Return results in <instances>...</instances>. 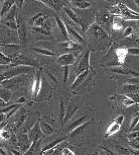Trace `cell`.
Wrapping results in <instances>:
<instances>
[{
    "label": "cell",
    "mask_w": 139,
    "mask_h": 155,
    "mask_svg": "<svg viewBox=\"0 0 139 155\" xmlns=\"http://www.w3.org/2000/svg\"><path fill=\"white\" fill-rule=\"evenodd\" d=\"M110 11H111V13H115L117 16H120L122 19H126V20L130 19V20H137V21H139V13L130 9V8H128L123 3L116 5L115 7L113 6Z\"/></svg>",
    "instance_id": "1"
},
{
    "label": "cell",
    "mask_w": 139,
    "mask_h": 155,
    "mask_svg": "<svg viewBox=\"0 0 139 155\" xmlns=\"http://www.w3.org/2000/svg\"><path fill=\"white\" fill-rule=\"evenodd\" d=\"M91 49L86 50L84 55L81 57V59L79 60V64L77 66V75L91 69V67H90V55H91Z\"/></svg>",
    "instance_id": "2"
},
{
    "label": "cell",
    "mask_w": 139,
    "mask_h": 155,
    "mask_svg": "<svg viewBox=\"0 0 139 155\" xmlns=\"http://www.w3.org/2000/svg\"><path fill=\"white\" fill-rule=\"evenodd\" d=\"M63 10L65 11L66 15L70 17V19L73 20L75 23H77L78 25H80V27L82 28L83 31H85L87 30L86 22L84 21V20L82 19V17L78 15V14L75 12L73 9H71V8H69V7H66V6H63Z\"/></svg>",
    "instance_id": "3"
},
{
    "label": "cell",
    "mask_w": 139,
    "mask_h": 155,
    "mask_svg": "<svg viewBox=\"0 0 139 155\" xmlns=\"http://www.w3.org/2000/svg\"><path fill=\"white\" fill-rule=\"evenodd\" d=\"M66 31H68V34H69V40L71 41V42L80 44V45H86L85 39H84L76 30H74L73 28L70 27L66 23Z\"/></svg>",
    "instance_id": "4"
},
{
    "label": "cell",
    "mask_w": 139,
    "mask_h": 155,
    "mask_svg": "<svg viewBox=\"0 0 139 155\" xmlns=\"http://www.w3.org/2000/svg\"><path fill=\"white\" fill-rule=\"evenodd\" d=\"M91 73H93V71H92V69H90V70H87V71H85V72L81 73V74H79V75H77L76 79H75L73 84H72L71 88L74 90V89H76L77 87H79L80 85H82L85 81H87L89 78L92 77Z\"/></svg>",
    "instance_id": "5"
},
{
    "label": "cell",
    "mask_w": 139,
    "mask_h": 155,
    "mask_svg": "<svg viewBox=\"0 0 139 155\" xmlns=\"http://www.w3.org/2000/svg\"><path fill=\"white\" fill-rule=\"evenodd\" d=\"M75 62H76V57H75L74 54H71V53L63 54L57 57V63L63 67L73 65V64H75Z\"/></svg>",
    "instance_id": "6"
},
{
    "label": "cell",
    "mask_w": 139,
    "mask_h": 155,
    "mask_svg": "<svg viewBox=\"0 0 139 155\" xmlns=\"http://www.w3.org/2000/svg\"><path fill=\"white\" fill-rule=\"evenodd\" d=\"M89 33L91 36H93L94 38H98V39H105V38H108V34H107L100 25H98L96 22L90 25Z\"/></svg>",
    "instance_id": "7"
},
{
    "label": "cell",
    "mask_w": 139,
    "mask_h": 155,
    "mask_svg": "<svg viewBox=\"0 0 139 155\" xmlns=\"http://www.w3.org/2000/svg\"><path fill=\"white\" fill-rule=\"evenodd\" d=\"M42 137V132L40 130V125L39 121L34 124V126L31 128V130L28 133V139H29L30 142H33V141H39Z\"/></svg>",
    "instance_id": "8"
},
{
    "label": "cell",
    "mask_w": 139,
    "mask_h": 155,
    "mask_svg": "<svg viewBox=\"0 0 139 155\" xmlns=\"http://www.w3.org/2000/svg\"><path fill=\"white\" fill-rule=\"evenodd\" d=\"M17 23V31H18V37L21 42H25V37H26V25H25L23 19L19 15L16 18Z\"/></svg>",
    "instance_id": "9"
},
{
    "label": "cell",
    "mask_w": 139,
    "mask_h": 155,
    "mask_svg": "<svg viewBox=\"0 0 139 155\" xmlns=\"http://www.w3.org/2000/svg\"><path fill=\"white\" fill-rule=\"evenodd\" d=\"M111 16L108 12H99L96 16V23L98 25H102V27H108L109 23L111 22Z\"/></svg>",
    "instance_id": "10"
},
{
    "label": "cell",
    "mask_w": 139,
    "mask_h": 155,
    "mask_svg": "<svg viewBox=\"0 0 139 155\" xmlns=\"http://www.w3.org/2000/svg\"><path fill=\"white\" fill-rule=\"evenodd\" d=\"M87 119H88V115H85V116L81 117V118H79V119L75 120V121H73L72 123H70L69 126L66 127V131L71 133L72 131L75 130V129H77L78 127L82 126L83 124H85L86 121H87Z\"/></svg>",
    "instance_id": "11"
},
{
    "label": "cell",
    "mask_w": 139,
    "mask_h": 155,
    "mask_svg": "<svg viewBox=\"0 0 139 155\" xmlns=\"http://www.w3.org/2000/svg\"><path fill=\"white\" fill-rule=\"evenodd\" d=\"M40 89H42V73L39 71L36 76V79H34L32 85V94L34 98L39 95Z\"/></svg>",
    "instance_id": "12"
},
{
    "label": "cell",
    "mask_w": 139,
    "mask_h": 155,
    "mask_svg": "<svg viewBox=\"0 0 139 155\" xmlns=\"http://www.w3.org/2000/svg\"><path fill=\"white\" fill-rule=\"evenodd\" d=\"M14 4H15V1H13V0H5V1L2 2V7L1 10H0V18L2 19L9 12V10L12 8Z\"/></svg>",
    "instance_id": "13"
},
{
    "label": "cell",
    "mask_w": 139,
    "mask_h": 155,
    "mask_svg": "<svg viewBox=\"0 0 139 155\" xmlns=\"http://www.w3.org/2000/svg\"><path fill=\"white\" fill-rule=\"evenodd\" d=\"M78 109H79V107L77 106H74L72 102H70L68 107H66V116H65V119H63V126H65L66 123H68L70 120L73 118L74 115L78 110Z\"/></svg>",
    "instance_id": "14"
},
{
    "label": "cell",
    "mask_w": 139,
    "mask_h": 155,
    "mask_svg": "<svg viewBox=\"0 0 139 155\" xmlns=\"http://www.w3.org/2000/svg\"><path fill=\"white\" fill-rule=\"evenodd\" d=\"M17 16H18V14H17V6L14 4L12 6V8L9 10V12H8L1 20H2V22H4V21H16Z\"/></svg>",
    "instance_id": "15"
},
{
    "label": "cell",
    "mask_w": 139,
    "mask_h": 155,
    "mask_svg": "<svg viewBox=\"0 0 139 155\" xmlns=\"http://www.w3.org/2000/svg\"><path fill=\"white\" fill-rule=\"evenodd\" d=\"M54 18H56V22L57 25V28H59V30L60 31V33H62L63 38H65V39L66 40V42H68V41H70V40H69V34H68V31H66V23L60 18V16L56 15L54 16Z\"/></svg>",
    "instance_id": "16"
},
{
    "label": "cell",
    "mask_w": 139,
    "mask_h": 155,
    "mask_svg": "<svg viewBox=\"0 0 139 155\" xmlns=\"http://www.w3.org/2000/svg\"><path fill=\"white\" fill-rule=\"evenodd\" d=\"M66 138L65 137H62V138H59V139H56V140H54L53 142H51L50 144H48L46 146H45L42 149V155L43 153H45L46 151H48V150H51V149H54V147H57V146H59L60 144H62V143L65 141Z\"/></svg>",
    "instance_id": "17"
},
{
    "label": "cell",
    "mask_w": 139,
    "mask_h": 155,
    "mask_svg": "<svg viewBox=\"0 0 139 155\" xmlns=\"http://www.w3.org/2000/svg\"><path fill=\"white\" fill-rule=\"evenodd\" d=\"M39 125H40V130L43 135H51L53 133H54V129L51 127L50 124L39 120Z\"/></svg>",
    "instance_id": "18"
},
{
    "label": "cell",
    "mask_w": 139,
    "mask_h": 155,
    "mask_svg": "<svg viewBox=\"0 0 139 155\" xmlns=\"http://www.w3.org/2000/svg\"><path fill=\"white\" fill-rule=\"evenodd\" d=\"M93 123V120H91V121H87L85 124H83L82 126H80V127H78L77 129H75L74 131H72L71 133H70V136L71 137H78L80 135H82L83 131L85 130V129L88 127L89 125H91Z\"/></svg>",
    "instance_id": "19"
},
{
    "label": "cell",
    "mask_w": 139,
    "mask_h": 155,
    "mask_svg": "<svg viewBox=\"0 0 139 155\" xmlns=\"http://www.w3.org/2000/svg\"><path fill=\"white\" fill-rule=\"evenodd\" d=\"M119 130H120V125L117 124L116 122H113V123H111V124L109 125V127L107 128L105 136L109 137L111 135H114V134H116L117 132H119Z\"/></svg>",
    "instance_id": "20"
},
{
    "label": "cell",
    "mask_w": 139,
    "mask_h": 155,
    "mask_svg": "<svg viewBox=\"0 0 139 155\" xmlns=\"http://www.w3.org/2000/svg\"><path fill=\"white\" fill-rule=\"evenodd\" d=\"M11 95H12V93H11L10 90L5 88L4 86L0 85V98L3 99L5 102L8 104V101H9L11 98Z\"/></svg>",
    "instance_id": "21"
},
{
    "label": "cell",
    "mask_w": 139,
    "mask_h": 155,
    "mask_svg": "<svg viewBox=\"0 0 139 155\" xmlns=\"http://www.w3.org/2000/svg\"><path fill=\"white\" fill-rule=\"evenodd\" d=\"M70 3L73 4L74 6H76L80 9H86V8L91 7V3L88 1H85V0H74V1H70Z\"/></svg>",
    "instance_id": "22"
},
{
    "label": "cell",
    "mask_w": 139,
    "mask_h": 155,
    "mask_svg": "<svg viewBox=\"0 0 139 155\" xmlns=\"http://www.w3.org/2000/svg\"><path fill=\"white\" fill-rule=\"evenodd\" d=\"M115 55H116V57H117V60L119 61L120 63L123 64L127 56V51H126V49H124V48L117 49V50H115Z\"/></svg>",
    "instance_id": "23"
},
{
    "label": "cell",
    "mask_w": 139,
    "mask_h": 155,
    "mask_svg": "<svg viewBox=\"0 0 139 155\" xmlns=\"http://www.w3.org/2000/svg\"><path fill=\"white\" fill-rule=\"evenodd\" d=\"M39 3H43V4H45L46 6H48V7H51V8H53V9L54 10H57L60 8V4L62 2H60V1H54V0H40V1H39Z\"/></svg>",
    "instance_id": "24"
},
{
    "label": "cell",
    "mask_w": 139,
    "mask_h": 155,
    "mask_svg": "<svg viewBox=\"0 0 139 155\" xmlns=\"http://www.w3.org/2000/svg\"><path fill=\"white\" fill-rule=\"evenodd\" d=\"M13 61H14L13 59H11V58L6 56V55H5L2 51H0V65H8L9 66Z\"/></svg>",
    "instance_id": "25"
},
{
    "label": "cell",
    "mask_w": 139,
    "mask_h": 155,
    "mask_svg": "<svg viewBox=\"0 0 139 155\" xmlns=\"http://www.w3.org/2000/svg\"><path fill=\"white\" fill-rule=\"evenodd\" d=\"M66 107H65V102H63V99H60V124H62V127H63V119H65V116H66Z\"/></svg>",
    "instance_id": "26"
},
{
    "label": "cell",
    "mask_w": 139,
    "mask_h": 155,
    "mask_svg": "<svg viewBox=\"0 0 139 155\" xmlns=\"http://www.w3.org/2000/svg\"><path fill=\"white\" fill-rule=\"evenodd\" d=\"M33 51L36 53H39L42 55H45V56H53L54 53L48 49H42V48H33Z\"/></svg>",
    "instance_id": "27"
},
{
    "label": "cell",
    "mask_w": 139,
    "mask_h": 155,
    "mask_svg": "<svg viewBox=\"0 0 139 155\" xmlns=\"http://www.w3.org/2000/svg\"><path fill=\"white\" fill-rule=\"evenodd\" d=\"M46 15H43V16H42V17H39V19L37 20H36V22L33 23V25L32 27H36V28H42L43 25H45V18H46Z\"/></svg>",
    "instance_id": "28"
},
{
    "label": "cell",
    "mask_w": 139,
    "mask_h": 155,
    "mask_svg": "<svg viewBox=\"0 0 139 155\" xmlns=\"http://www.w3.org/2000/svg\"><path fill=\"white\" fill-rule=\"evenodd\" d=\"M122 102H123V104L125 107H130V106H133V104H135V101H132L131 98L128 97L127 95H123L122 96Z\"/></svg>",
    "instance_id": "29"
},
{
    "label": "cell",
    "mask_w": 139,
    "mask_h": 155,
    "mask_svg": "<svg viewBox=\"0 0 139 155\" xmlns=\"http://www.w3.org/2000/svg\"><path fill=\"white\" fill-rule=\"evenodd\" d=\"M19 106V104H11V106H8L6 107H4V109H1L0 110V114H8L10 112V110H12L13 109H15V107H17Z\"/></svg>",
    "instance_id": "30"
},
{
    "label": "cell",
    "mask_w": 139,
    "mask_h": 155,
    "mask_svg": "<svg viewBox=\"0 0 139 155\" xmlns=\"http://www.w3.org/2000/svg\"><path fill=\"white\" fill-rule=\"evenodd\" d=\"M127 55H133V56H138L139 55V49L135 48V47H130V48H126Z\"/></svg>",
    "instance_id": "31"
},
{
    "label": "cell",
    "mask_w": 139,
    "mask_h": 155,
    "mask_svg": "<svg viewBox=\"0 0 139 155\" xmlns=\"http://www.w3.org/2000/svg\"><path fill=\"white\" fill-rule=\"evenodd\" d=\"M115 148H116V150L118 151V153H120L122 155H130L131 154V152H130L129 150H127V149L124 148V147H121V146H119V145H117Z\"/></svg>",
    "instance_id": "32"
},
{
    "label": "cell",
    "mask_w": 139,
    "mask_h": 155,
    "mask_svg": "<svg viewBox=\"0 0 139 155\" xmlns=\"http://www.w3.org/2000/svg\"><path fill=\"white\" fill-rule=\"evenodd\" d=\"M32 30L34 31H36V33H39V34H42V35H45V36H50L51 33L48 31H46L45 28H36V27H32Z\"/></svg>",
    "instance_id": "33"
},
{
    "label": "cell",
    "mask_w": 139,
    "mask_h": 155,
    "mask_svg": "<svg viewBox=\"0 0 139 155\" xmlns=\"http://www.w3.org/2000/svg\"><path fill=\"white\" fill-rule=\"evenodd\" d=\"M129 144H130V146H131L133 149H135V150L139 151V137H138V138L134 139V140H132V141H130Z\"/></svg>",
    "instance_id": "34"
},
{
    "label": "cell",
    "mask_w": 139,
    "mask_h": 155,
    "mask_svg": "<svg viewBox=\"0 0 139 155\" xmlns=\"http://www.w3.org/2000/svg\"><path fill=\"white\" fill-rule=\"evenodd\" d=\"M7 28H9L10 30L17 31V23L16 21H4L3 22Z\"/></svg>",
    "instance_id": "35"
},
{
    "label": "cell",
    "mask_w": 139,
    "mask_h": 155,
    "mask_svg": "<svg viewBox=\"0 0 139 155\" xmlns=\"http://www.w3.org/2000/svg\"><path fill=\"white\" fill-rule=\"evenodd\" d=\"M43 15H45V13H42V12H39V13H36V15H33L32 17H31V18L29 19V25H33V23L36 22V20H37L39 18V17H42V16H43Z\"/></svg>",
    "instance_id": "36"
},
{
    "label": "cell",
    "mask_w": 139,
    "mask_h": 155,
    "mask_svg": "<svg viewBox=\"0 0 139 155\" xmlns=\"http://www.w3.org/2000/svg\"><path fill=\"white\" fill-rule=\"evenodd\" d=\"M113 28L115 31H119V30H122V22L121 21H117L116 19V16L114 18V21H113Z\"/></svg>",
    "instance_id": "37"
},
{
    "label": "cell",
    "mask_w": 139,
    "mask_h": 155,
    "mask_svg": "<svg viewBox=\"0 0 139 155\" xmlns=\"http://www.w3.org/2000/svg\"><path fill=\"white\" fill-rule=\"evenodd\" d=\"M127 137H128V139L130 140V141H132V140H134V139L139 137V131H133V132L130 133Z\"/></svg>",
    "instance_id": "38"
},
{
    "label": "cell",
    "mask_w": 139,
    "mask_h": 155,
    "mask_svg": "<svg viewBox=\"0 0 139 155\" xmlns=\"http://www.w3.org/2000/svg\"><path fill=\"white\" fill-rule=\"evenodd\" d=\"M69 66H65L63 67V83L66 82V80H68V77H69Z\"/></svg>",
    "instance_id": "39"
},
{
    "label": "cell",
    "mask_w": 139,
    "mask_h": 155,
    "mask_svg": "<svg viewBox=\"0 0 139 155\" xmlns=\"http://www.w3.org/2000/svg\"><path fill=\"white\" fill-rule=\"evenodd\" d=\"M25 119H26V115H21L19 117V120L18 122L16 123V129H18L20 126H21L23 124V122L25 121Z\"/></svg>",
    "instance_id": "40"
},
{
    "label": "cell",
    "mask_w": 139,
    "mask_h": 155,
    "mask_svg": "<svg viewBox=\"0 0 139 155\" xmlns=\"http://www.w3.org/2000/svg\"><path fill=\"white\" fill-rule=\"evenodd\" d=\"M138 122H139V116L134 117L131 122V124H130V129H134L136 127V125L138 124Z\"/></svg>",
    "instance_id": "41"
},
{
    "label": "cell",
    "mask_w": 139,
    "mask_h": 155,
    "mask_svg": "<svg viewBox=\"0 0 139 155\" xmlns=\"http://www.w3.org/2000/svg\"><path fill=\"white\" fill-rule=\"evenodd\" d=\"M0 137L4 140H7L10 138V134L8 131H1V132H0Z\"/></svg>",
    "instance_id": "42"
},
{
    "label": "cell",
    "mask_w": 139,
    "mask_h": 155,
    "mask_svg": "<svg viewBox=\"0 0 139 155\" xmlns=\"http://www.w3.org/2000/svg\"><path fill=\"white\" fill-rule=\"evenodd\" d=\"M127 83L132 84V85L139 86V79L138 78H130V79L127 80Z\"/></svg>",
    "instance_id": "43"
},
{
    "label": "cell",
    "mask_w": 139,
    "mask_h": 155,
    "mask_svg": "<svg viewBox=\"0 0 139 155\" xmlns=\"http://www.w3.org/2000/svg\"><path fill=\"white\" fill-rule=\"evenodd\" d=\"M133 33V28L131 27H127L125 30H124V37H129L131 36Z\"/></svg>",
    "instance_id": "44"
},
{
    "label": "cell",
    "mask_w": 139,
    "mask_h": 155,
    "mask_svg": "<svg viewBox=\"0 0 139 155\" xmlns=\"http://www.w3.org/2000/svg\"><path fill=\"white\" fill-rule=\"evenodd\" d=\"M100 149H102V150H103L104 152H105V154H106V155H116L113 151L109 150V149H108V148H106V147H103V146H101Z\"/></svg>",
    "instance_id": "45"
},
{
    "label": "cell",
    "mask_w": 139,
    "mask_h": 155,
    "mask_svg": "<svg viewBox=\"0 0 139 155\" xmlns=\"http://www.w3.org/2000/svg\"><path fill=\"white\" fill-rule=\"evenodd\" d=\"M123 121H124V117L122 116V115H120V116H118L117 118H116L115 120H114V122H116L117 124H119L120 126L122 125V123H123Z\"/></svg>",
    "instance_id": "46"
},
{
    "label": "cell",
    "mask_w": 139,
    "mask_h": 155,
    "mask_svg": "<svg viewBox=\"0 0 139 155\" xmlns=\"http://www.w3.org/2000/svg\"><path fill=\"white\" fill-rule=\"evenodd\" d=\"M8 107L7 106V102H5L3 99H1L0 98V110L1 109H4V107Z\"/></svg>",
    "instance_id": "47"
},
{
    "label": "cell",
    "mask_w": 139,
    "mask_h": 155,
    "mask_svg": "<svg viewBox=\"0 0 139 155\" xmlns=\"http://www.w3.org/2000/svg\"><path fill=\"white\" fill-rule=\"evenodd\" d=\"M23 3H24V1H23V0H16V1H15V5L17 7H19V8H21L23 6Z\"/></svg>",
    "instance_id": "48"
},
{
    "label": "cell",
    "mask_w": 139,
    "mask_h": 155,
    "mask_svg": "<svg viewBox=\"0 0 139 155\" xmlns=\"http://www.w3.org/2000/svg\"><path fill=\"white\" fill-rule=\"evenodd\" d=\"M4 120H6V116H5V114H0V127H1V125L3 124Z\"/></svg>",
    "instance_id": "49"
},
{
    "label": "cell",
    "mask_w": 139,
    "mask_h": 155,
    "mask_svg": "<svg viewBox=\"0 0 139 155\" xmlns=\"http://www.w3.org/2000/svg\"><path fill=\"white\" fill-rule=\"evenodd\" d=\"M10 152H11V153H12L13 155H22L21 152H20V151H17V150H15V149H11Z\"/></svg>",
    "instance_id": "50"
},
{
    "label": "cell",
    "mask_w": 139,
    "mask_h": 155,
    "mask_svg": "<svg viewBox=\"0 0 139 155\" xmlns=\"http://www.w3.org/2000/svg\"><path fill=\"white\" fill-rule=\"evenodd\" d=\"M42 155H54V149H51V150L46 151L45 153H43Z\"/></svg>",
    "instance_id": "51"
},
{
    "label": "cell",
    "mask_w": 139,
    "mask_h": 155,
    "mask_svg": "<svg viewBox=\"0 0 139 155\" xmlns=\"http://www.w3.org/2000/svg\"><path fill=\"white\" fill-rule=\"evenodd\" d=\"M23 102H25V98L24 97H20L17 99V101H16V104H23Z\"/></svg>",
    "instance_id": "52"
},
{
    "label": "cell",
    "mask_w": 139,
    "mask_h": 155,
    "mask_svg": "<svg viewBox=\"0 0 139 155\" xmlns=\"http://www.w3.org/2000/svg\"><path fill=\"white\" fill-rule=\"evenodd\" d=\"M0 154H1V155H7L6 152H4V150L1 147H0Z\"/></svg>",
    "instance_id": "53"
},
{
    "label": "cell",
    "mask_w": 139,
    "mask_h": 155,
    "mask_svg": "<svg viewBox=\"0 0 139 155\" xmlns=\"http://www.w3.org/2000/svg\"><path fill=\"white\" fill-rule=\"evenodd\" d=\"M134 2H135V4H137V6L139 7V0H135Z\"/></svg>",
    "instance_id": "54"
},
{
    "label": "cell",
    "mask_w": 139,
    "mask_h": 155,
    "mask_svg": "<svg viewBox=\"0 0 139 155\" xmlns=\"http://www.w3.org/2000/svg\"><path fill=\"white\" fill-rule=\"evenodd\" d=\"M93 155H99V152H98V151H96V152H95V153L93 154Z\"/></svg>",
    "instance_id": "55"
},
{
    "label": "cell",
    "mask_w": 139,
    "mask_h": 155,
    "mask_svg": "<svg viewBox=\"0 0 139 155\" xmlns=\"http://www.w3.org/2000/svg\"><path fill=\"white\" fill-rule=\"evenodd\" d=\"M138 28H139V21H138Z\"/></svg>",
    "instance_id": "56"
}]
</instances>
